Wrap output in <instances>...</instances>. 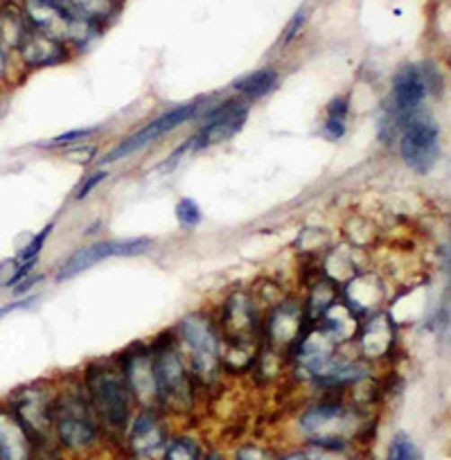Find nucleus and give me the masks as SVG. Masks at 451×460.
Listing matches in <instances>:
<instances>
[{
    "mask_svg": "<svg viewBox=\"0 0 451 460\" xmlns=\"http://www.w3.org/2000/svg\"><path fill=\"white\" fill-rule=\"evenodd\" d=\"M37 3H43V5L57 7L61 12H73V5H70V0H37Z\"/></svg>",
    "mask_w": 451,
    "mask_h": 460,
    "instance_id": "obj_31",
    "label": "nucleus"
},
{
    "mask_svg": "<svg viewBox=\"0 0 451 460\" xmlns=\"http://www.w3.org/2000/svg\"><path fill=\"white\" fill-rule=\"evenodd\" d=\"M104 179H106V174H104V172H97V174H93L91 179H88L86 183H84L82 188L77 190V199H84V197H88V192H91V190L95 188L97 183H102V181H104Z\"/></svg>",
    "mask_w": 451,
    "mask_h": 460,
    "instance_id": "obj_29",
    "label": "nucleus"
},
{
    "mask_svg": "<svg viewBox=\"0 0 451 460\" xmlns=\"http://www.w3.org/2000/svg\"><path fill=\"white\" fill-rule=\"evenodd\" d=\"M176 219L183 226H197L199 221H201V210H199V206L192 199H183V201L176 206Z\"/></svg>",
    "mask_w": 451,
    "mask_h": 460,
    "instance_id": "obj_23",
    "label": "nucleus"
},
{
    "mask_svg": "<svg viewBox=\"0 0 451 460\" xmlns=\"http://www.w3.org/2000/svg\"><path fill=\"white\" fill-rule=\"evenodd\" d=\"M300 330V312L294 305H285L271 323V334L276 341H291Z\"/></svg>",
    "mask_w": 451,
    "mask_h": 460,
    "instance_id": "obj_18",
    "label": "nucleus"
},
{
    "mask_svg": "<svg viewBox=\"0 0 451 460\" xmlns=\"http://www.w3.org/2000/svg\"><path fill=\"white\" fill-rule=\"evenodd\" d=\"M7 75V52L5 48H3V43H0V79L5 77Z\"/></svg>",
    "mask_w": 451,
    "mask_h": 460,
    "instance_id": "obj_33",
    "label": "nucleus"
},
{
    "mask_svg": "<svg viewBox=\"0 0 451 460\" xmlns=\"http://www.w3.org/2000/svg\"><path fill=\"white\" fill-rule=\"evenodd\" d=\"M346 118H348L346 97L332 100L330 115H327V134H330L332 138H341L343 131H346Z\"/></svg>",
    "mask_w": 451,
    "mask_h": 460,
    "instance_id": "obj_21",
    "label": "nucleus"
},
{
    "mask_svg": "<svg viewBox=\"0 0 451 460\" xmlns=\"http://www.w3.org/2000/svg\"><path fill=\"white\" fill-rule=\"evenodd\" d=\"M19 52L23 61L32 68H46V66H57L66 59V46L64 41L48 34L32 30L28 25L25 34L19 41Z\"/></svg>",
    "mask_w": 451,
    "mask_h": 460,
    "instance_id": "obj_11",
    "label": "nucleus"
},
{
    "mask_svg": "<svg viewBox=\"0 0 451 460\" xmlns=\"http://www.w3.org/2000/svg\"><path fill=\"white\" fill-rule=\"evenodd\" d=\"M386 460H418V451H415L413 442H411L404 433H400V436L391 442Z\"/></svg>",
    "mask_w": 451,
    "mask_h": 460,
    "instance_id": "obj_22",
    "label": "nucleus"
},
{
    "mask_svg": "<svg viewBox=\"0 0 451 460\" xmlns=\"http://www.w3.org/2000/svg\"><path fill=\"white\" fill-rule=\"evenodd\" d=\"M309 460H350L343 449H332V447H321V445H312L307 449Z\"/></svg>",
    "mask_w": 451,
    "mask_h": 460,
    "instance_id": "obj_25",
    "label": "nucleus"
},
{
    "mask_svg": "<svg viewBox=\"0 0 451 460\" xmlns=\"http://www.w3.org/2000/svg\"><path fill=\"white\" fill-rule=\"evenodd\" d=\"M199 458H201V447H199L197 440H192V438L188 436L167 442L165 454H163V460H199Z\"/></svg>",
    "mask_w": 451,
    "mask_h": 460,
    "instance_id": "obj_20",
    "label": "nucleus"
},
{
    "mask_svg": "<svg viewBox=\"0 0 451 460\" xmlns=\"http://www.w3.org/2000/svg\"><path fill=\"white\" fill-rule=\"evenodd\" d=\"M125 382L129 386L131 395L143 406H154L158 402L156 377H154V366L149 355H136L125 361Z\"/></svg>",
    "mask_w": 451,
    "mask_h": 460,
    "instance_id": "obj_13",
    "label": "nucleus"
},
{
    "mask_svg": "<svg viewBox=\"0 0 451 460\" xmlns=\"http://www.w3.org/2000/svg\"><path fill=\"white\" fill-rule=\"evenodd\" d=\"M364 345H366V352L370 357H382L384 352L388 350V345H391V330L388 325L384 323V318H375L370 321L368 332L364 336Z\"/></svg>",
    "mask_w": 451,
    "mask_h": 460,
    "instance_id": "obj_19",
    "label": "nucleus"
},
{
    "mask_svg": "<svg viewBox=\"0 0 451 460\" xmlns=\"http://www.w3.org/2000/svg\"><path fill=\"white\" fill-rule=\"evenodd\" d=\"M93 156H95V147H84L82 152H68L70 161H77V163H88Z\"/></svg>",
    "mask_w": 451,
    "mask_h": 460,
    "instance_id": "obj_30",
    "label": "nucleus"
},
{
    "mask_svg": "<svg viewBox=\"0 0 451 460\" xmlns=\"http://www.w3.org/2000/svg\"><path fill=\"white\" fill-rule=\"evenodd\" d=\"M28 303H30V300H16V303L5 305V307H0V318L7 316V314H12V312H16V309L25 307V305H28Z\"/></svg>",
    "mask_w": 451,
    "mask_h": 460,
    "instance_id": "obj_32",
    "label": "nucleus"
},
{
    "mask_svg": "<svg viewBox=\"0 0 451 460\" xmlns=\"http://www.w3.org/2000/svg\"><path fill=\"white\" fill-rule=\"evenodd\" d=\"M194 111H197V104H181L176 106V109L167 111L165 115H161V118H156L154 122H149V125L145 127V129H140L138 134L122 140L120 147L113 149V152L104 158V163H113L118 161V158H125L127 154H134L136 149H143L145 145L154 143V140H158L161 136H165L167 131L176 129V127L183 125L185 120H190V118L194 115Z\"/></svg>",
    "mask_w": 451,
    "mask_h": 460,
    "instance_id": "obj_8",
    "label": "nucleus"
},
{
    "mask_svg": "<svg viewBox=\"0 0 451 460\" xmlns=\"http://www.w3.org/2000/svg\"><path fill=\"white\" fill-rule=\"evenodd\" d=\"M280 460H309V456H307V451H298V454H289Z\"/></svg>",
    "mask_w": 451,
    "mask_h": 460,
    "instance_id": "obj_34",
    "label": "nucleus"
},
{
    "mask_svg": "<svg viewBox=\"0 0 451 460\" xmlns=\"http://www.w3.org/2000/svg\"><path fill=\"white\" fill-rule=\"evenodd\" d=\"M246 115H249V109L242 106L240 102H228L226 106L215 111V115L210 118L206 127L199 131L197 140V147H210V145L217 143H224V140L233 138L237 131L244 127L246 122Z\"/></svg>",
    "mask_w": 451,
    "mask_h": 460,
    "instance_id": "obj_10",
    "label": "nucleus"
},
{
    "mask_svg": "<svg viewBox=\"0 0 451 460\" xmlns=\"http://www.w3.org/2000/svg\"><path fill=\"white\" fill-rule=\"evenodd\" d=\"M427 95V79L418 68L406 66L393 82V106L400 115H411Z\"/></svg>",
    "mask_w": 451,
    "mask_h": 460,
    "instance_id": "obj_14",
    "label": "nucleus"
},
{
    "mask_svg": "<svg viewBox=\"0 0 451 460\" xmlns=\"http://www.w3.org/2000/svg\"><path fill=\"white\" fill-rule=\"evenodd\" d=\"M181 336L192 357V368L199 375L215 373V366L219 361V341H217L210 321H206L203 316L185 318L181 325Z\"/></svg>",
    "mask_w": 451,
    "mask_h": 460,
    "instance_id": "obj_7",
    "label": "nucleus"
},
{
    "mask_svg": "<svg viewBox=\"0 0 451 460\" xmlns=\"http://www.w3.org/2000/svg\"><path fill=\"white\" fill-rule=\"evenodd\" d=\"M300 424H303V431L312 436L314 445L346 449V438L355 431L357 420L350 411L341 406L325 404L307 411L300 418Z\"/></svg>",
    "mask_w": 451,
    "mask_h": 460,
    "instance_id": "obj_4",
    "label": "nucleus"
},
{
    "mask_svg": "<svg viewBox=\"0 0 451 460\" xmlns=\"http://www.w3.org/2000/svg\"><path fill=\"white\" fill-rule=\"evenodd\" d=\"M152 242L140 237V240H111V242H100V244L86 246V249H79L77 253L70 255L64 264H61L59 273H57V280H68L75 278L77 273L86 271V269L95 267L97 262L109 258H122V255H138L145 253L149 249Z\"/></svg>",
    "mask_w": 451,
    "mask_h": 460,
    "instance_id": "obj_6",
    "label": "nucleus"
},
{
    "mask_svg": "<svg viewBox=\"0 0 451 460\" xmlns=\"http://www.w3.org/2000/svg\"><path fill=\"white\" fill-rule=\"evenodd\" d=\"M203 460H224V456L217 454V451H210V454H208Z\"/></svg>",
    "mask_w": 451,
    "mask_h": 460,
    "instance_id": "obj_35",
    "label": "nucleus"
},
{
    "mask_svg": "<svg viewBox=\"0 0 451 460\" xmlns=\"http://www.w3.org/2000/svg\"><path fill=\"white\" fill-rule=\"evenodd\" d=\"M224 325L231 343H249L255 332V309L246 296H233L224 314Z\"/></svg>",
    "mask_w": 451,
    "mask_h": 460,
    "instance_id": "obj_15",
    "label": "nucleus"
},
{
    "mask_svg": "<svg viewBox=\"0 0 451 460\" xmlns=\"http://www.w3.org/2000/svg\"><path fill=\"white\" fill-rule=\"evenodd\" d=\"M55 429L59 440L70 449H86L97 440V424L93 420L91 404L79 400L77 395L57 400Z\"/></svg>",
    "mask_w": 451,
    "mask_h": 460,
    "instance_id": "obj_3",
    "label": "nucleus"
},
{
    "mask_svg": "<svg viewBox=\"0 0 451 460\" xmlns=\"http://www.w3.org/2000/svg\"><path fill=\"white\" fill-rule=\"evenodd\" d=\"M34 264H37V260H25V262L21 264V269H19V271H16L14 276H12L10 280L5 282V287H14L16 282H19V280H23V278L28 276L30 271H32V269H34Z\"/></svg>",
    "mask_w": 451,
    "mask_h": 460,
    "instance_id": "obj_28",
    "label": "nucleus"
},
{
    "mask_svg": "<svg viewBox=\"0 0 451 460\" xmlns=\"http://www.w3.org/2000/svg\"><path fill=\"white\" fill-rule=\"evenodd\" d=\"M70 5H73L75 14H79L93 25H100L102 21L116 14V3L113 0H70Z\"/></svg>",
    "mask_w": 451,
    "mask_h": 460,
    "instance_id": "obj_16",
    "label": "nucleus"
},
{
    "mask_svg": "<svg viewBox=\"0 0 451 460\" xmlns=\"http://www.w3.org/2000/svg\"><path fill=\"white\" fill-rule=\"evenodd\" d=\"M91 409L97 415L102 427L109 433H125L131 415V391L125 382V375L111 366H97L86 375Z\"/></svg>",
    "mask_w": 451,
    "mask_h": 460,
    "instance_id": "obj_1",
    "label": "nucleus"
},
{
    "mask_svg": "<svg viewBox=\"0 0 451 460\" xmlns=\"http://www.w3.org/2000/svg\"><path fill=\"white\" fill-rule=\"evenodd\" d=\"M50 233H52V224L46 226V228H43L41 233H39V235L34 237V240L30 242L23 251H21V260H23V262L25 260H37L39 253H41L43 244H46V240L50 237Z\"/></svg>",
    "mask_w": 451,
    "mask_h": 460,
    "instance_id": "obj_24",
    "label": "nucleus"
},
{
    "mask_svg": "<svg viewBox=\"0 0 451 460\" xmlns=\"http://www.w3.org/2000/svg\"><path fill=\"white\" fill-rule=\"evenodd\" d=\"M273 84H276V70L262 68L246 75V77L240 79V82H235V88L240 93H244L246 97H260L264 95V93L271 91Z\"/></svg>",
    "mask_w": 451,
    "mask_h": 460,
    "instance_id": "obj_17",
    "label": "nucleus"
},
{
    "mask_svg": "<svg viewBox=\"0 0 451 460\" xmlns=\"http://www.w3.org/2000/svg\"><path fill=\"white\" fill-rule=\"evenodd\" d=\"M0 460H37L30 436L10 406H0Z\"/></svg>",
    "mask_w": 451,
    "mask_h": 460,
    "instance_id": "obj_12",
    "label": "nucleus"
},
{
    "mask_svg": "<svg viewBox=\"0 0 451 460\" xmlns=\"http://www.w3.org/2000/svg\"><path fill=\"white\" fill-rule=\"evenodd\" d=\"M91 134H93V129H75V131H68V134H64V136H57V138H52L50 143L41 145V147H46V149L61 147V145H70V143H75V140L88 138Z\"/></svg>",
    "mask_w": 451,
    "mask_h": 460,
    "instance_id": "obj_26",
    "label": "nucleus"
},
{
    "mask_svg": "<svg viewBox=\"0 0 451 460\" xmlns=\"http://www.w3.org/2000/svg\"><path fill=\"white\" fill-rule=\"evenodd\" d=\"M237 460H273L267 449L258 445H246L237 451Z\"/></svg>",
    "mask_w": 451,
    "mask_h": 460,
    "instance_id": "obj_27",
    "label": "nucleus"
},
{
    "mask_svg": "<svg viewBox=\"0 0 451 460\" xmlns=\"http://www.w3.org/2000/svg\"><path fill=\"white\" fill-rule=\"evenodd\" d=\"M129 447L136 460H163L167 447L165 427L152 411H145L136 418L129 433Z\"/></svg>",
    "mask_w": 451,
    "mask_h": 460,
    "instance_id": "obj_9",
    "label": "nucleus"
},
{
    "mask_svg": "<svg viewBox=\"0 0 451 460\" xmlns=\"http://www.w3.org/2000/svg\"><path fill=\"white\" fill-rule=\"evenodd\" d=\"M438 145H440V131L431 115H406L404 134H402V156L406 165L418 172H427L438 158Z\"/></svg>",
    "mask_w": 451,
    "mask_h": 460,
    "instance_id": "obj_5",
    "label": "nucleus"
},
{
    "mask_svg": "<svg viewBox=\"0 0 451 460\" xmlns=\"http://www.w3.org/2000/svg\"><path fill=\"white\" fill-rule=\"evenodd\" d=\"M152 366L154 377H156L158 402L170 404L179 413L188 411L192 406V386H190V375L181 357L172 348H163L154 355Z\"/></svg>",
    "mask_w": 451,
    "mask_h": 460,
    "instance_id": "obj_2",
    "label": "nucleus"
}]
</instances>
